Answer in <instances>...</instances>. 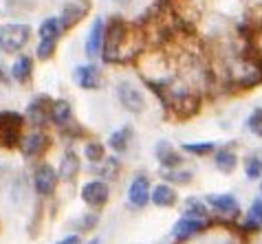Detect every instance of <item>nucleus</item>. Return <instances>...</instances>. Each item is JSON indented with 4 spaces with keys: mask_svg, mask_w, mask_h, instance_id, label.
<instances>
[{
    "mask_svg": "<svg viewBox=\"0 0 262 244\" xmlns=\"http://www.w3.org/2000/svg\"><path fill=\"white\" fill-rule=\"evenodd\" d=\"M57 244H82V242H79V235H67V238L60 240Z\"/></svg>",
    "mask_w": 262,
    "mask_h": 244,
    "instance_id": "nucleus-30",
    "label": "nucleus"
},
{
    "mask_svg": "<svg viewBox=\"0 0 262 244\" xmlns=\"http://www.w3.org/2000/svg\"><path fill=\"white\" fill-rule=\"evenodd\" d=\"M238 231L243 235H258L262 233V196L258 193L247 207V211L238 220Z\"/></svg>",
    "mask_w": 262,
    "mask_h": 244,
    "instance_id": "nucleus-5",
    "label": "nucleus"
},
{
    "mask_svg": "<svg viewBox=\"0 0 262 244\" xmlns=\"http://www.w3.org/2000/svg\"><path fill=\"white\" fill-rule=\"evenodd\" d=\"M51 99L40 95L38 99H33L31 104H29V110H27V117L31 121L33 126H42L47 119H51Z\"/></svg>",
    "mask_w": 262,
    "mask_h": 244,
    "instance_id": "nucleus-15",
    "label": "nucleus"
},
{
    "mask_svg": "<svg viewBox=\"0 0 262 244\" xmlns=\"http://www.w3.org/2000/svg\"><path fill=\"white\" fill-rule=\"evenodd\" d=\"M183 216L209 220V205H207V200L205 198H187L185 207H183Z\"/></svg>",
    "mask_w": 262,
    "mask_h": 244,
    "instance_id": "nucleus-21",
    "label": "nucleus"
},
{
    "mask_svg": "<svg viewBox=\"0 0 262 244\" xmlns=\"http://www.w3.org/2000/svg\"><path fill=\"white\" fill-rule=\"evenodd\" d=\"M104 40H106V29H104V20L101 18H95L93 25L89 29V35H86V44H84V51L86 55L91 57H97L104 48Z\"/></svg>",
    "mask_w": 262,
    "mask_h": 244,
    "instance_id": "nucleus-12",
    "label": "nucleus"
},
{
    "mask_svg": "<svg viewBox=\"0 0 262 244\" xmlns=\"http://www.w3.org/2000/svg\"><path fill=\"white\" fill-rule=\"evenodd\" d=\"M73 80L84 90H97L101 86V73L95 64H82L73 70Z\"/></svg>",
    "mask_w": 262,
    "mask_h": 244,
    "instance_id": "nucleus-11",
    "label": "nucleus"
},
{
    "mask_svg": "<svg viewBox=\"0 0 262 244\" xmlns=\"http://www.w3.org/2000/svg\"><path fill=\"white\" fill-rule=\"evenodd\" d=\"M7 174H9V165H3V163H0V185H3V181H5Z\"/></svg>",
    "mask_w": 262,
    "mask_h": 244,
    "instance_id": "nucleus-31",
    "label": "nucleus"
},
{
    "mask_svg": "<svg viewBox=\"0 0 262 244\" xmlns=\"http://www.w3.org/2000/svg\"><path fill=\"white\" fill-rule=\"evenodd\" d=\"M62 29H64L62 18H47L45 22L40 25V29H38L40 42H38V48H35V55H38L40 60H49V57L53 55Z\"/></svg>",
    "mask_w": 262,
    "mask_h": 244,
    "instance_id": "nucleus-4",
    "label": "nucleus"
},
{
    "mask_svg": "<svg viewBox=\"0 0 262 244\" xmlns=\"http://www.w3.org/2000/svg\"><path fill=\"white\" fill-rule=\"evenodd\" d=\"M84 154L91 163H101L104 161V145H101L99 141H91V143H86Z\"/></svg>",
    "mask_w": 262,
    "mask_h": 244,
    "instance_id": "nucleus-28",
    "label": "nucleus"
},
{
    "mask_svg": "<svg viewBox=\"0 0 262 244\" xmlns=\"http://www.w3.org/2000/svg\"><path fill=\"white\" fill-rule=\"evenodd\" d=\"M57 176L60 172H55L51 165H38L33 172V189L40 196H51L57 187Z\"/></svg>",
    "mask_w": 262,
    "mask_h": 244,
    "instance_id": "nucleus-10",
    "label": "nucleus"
},
{
    "mask_svg": "<svg viewBox=\"0 0 262 244\" xmlns=\"http://www.w3.org/2000/svg\"><path fill=\"white\" fill-rule=\"evenodd\" d=\"M150 200L157 207H161V209H167V207L177 205L179 193H177V189H174L170 183H161V185H157V187L152 189V198Z\"/></svg>",
    "mask_w": 262,
    "mask_h": 244,
    "instance_id": "nucleus-17",
    "label": "nucleus"
},
{
    "mask_svg": "<svg viewBox=\"0 0 262 244\" xmlns=\"http://www.w3.org/2000/svg\"><path fill=\"white\" fill-rule=\"evenodd\" d=\"M152 198V191H150V181L145 176H137L133 183H130V189H128V203L133 207H145Z\"/></svg>",
    "mask_w": 262,
    "mask_h": 244,
    "instance_id": "nucleus-14",
    "label": "nucleus"
},
{
    "mask_svg": "<svg viewBox=\"0 0 262 244\" xmlns=\"http://www.w3.org/2000/svg\"><path fill=\"white\" fill-rule=\"evenodd\" d=\"M245 130L249 132L253 139L262 141V106H256L245 119Z\"/></svg>",
    "mask_w": 262,
    "mask_h": 244,
    "instance_id": "nucleus-24",
    "label": "nucleus"
},
{
    "mask_svg": "<svg viewBox=\"0 0 262 244\" xmlns=\"http://www.w3.org/2000/svg\"><path fill=\"white\" fill-rule=\"evenodd\" d=\"M101 163H104V167L99 169L101 176H104V178H115V176H117V172H119V161L115 159V156H108V159H104Z\"/></svg>",
    "mask_w": 262,
    "mask_h": 244,
    "instance_id": "nucleus-29",
    "label": "nucleus"
},
{
    "mask_svg": "<svg viewBox=\"0 0 262 244\" xmlns=\"http://www.w3.org/2000/svg\"><path fill=\"white\" fill-rule=\"evenodd\" d=\"M20 128H23V117L18 112H3L0 114V141L7 148H13L20 143Z\"/></svg>",
    "mask_w": 262,
    "mask_h": 244,
    "instance_id": "nucleus-7",
    "label": "nucleus"
},
{
    "mask_svg": "<svg viewBox=\"0 0 262 244\" xmlns=\"http://www.w3.org/2000/svg\"><path fill=\"white\" fill-rule=\"evenodd\" d=\"M45 145H47V136L42 134L40 130L29 132L25 139L20 141V150H23V154L27 156V159H31V156H38Z\"/></svg>",
    "mask_w": 262,
    "mask_h": 244,
    "instance_id": "nucleus-18",
    "label": "nucleus"
},
{
    "mask_svg": "<svg viewBox=\"0 0 262 244\" xmlns=\"http://www.w3.org/2000/svg\"><path fill=\"white\" fill-rule=\"evenodd\" d=\"M165 178L167 183H177V185H190L192 183V172L187 169H167L165 172Z\"/></svg>",
    "mask_w": 262,
    "mask_h": 244,
    "instance_id": "nucleus-27",
    "label": "nucleus"
},
{
    "mask_svg": "<svg viewBox=\"0 0 262 244\" xmlns=\"http://www.w3.org/2000/svg\"><path fill=\"white\" fill-rule=\"evenodd\" d=\"M157 159L163 165L165 169H179L183 165V156L179 154V150H174L167 141H159L157 143Z\"/></svg>",
    "mask_w": 262,
    "mask_h": 244,
    "instance_id": "nucleus-16",
    "label": "nucleus"
},
{
    "mask_svg": "<svg viewBox=\"0 0 262 244\" xmlns=\"http://www.w3.org/2000/svg\"><path fill=\"white\" fill-rule=\"evenodd\" d=\"M89 244H99V240H93V242H89Z\"/></svg>",
    "mask_w": 262,
    "mask_h": 244,
    "instance_id": "nucleus-34",
    "label": "nucleus"
},
{
    "mask_svg": "<svg viewBox=\"0 0 262 244\" xmlns=\"http://www.w3.org/2000/svg\"><path fill=\"white\" fill-rule=\"evenodd\" d=\"M117 99H119V104L123 106V108H126L128 112H133V114H139L145 108L143 92L137 88L133 82H119V86H117Z\"/></svg>",
    "mask_w": 262,
    "mask_h": 244,
    "instance_id": "nucleus-6",
    "label": "nucleus"
},
{
    "mask_svg": "<svg viewBox=\"0 0 262 244\" xmlns=\"http://www.w3.org/2000/svg\"><path fill=\"white\" fill-rule=\"evenodd\" d=\"M240 161L243 159H240L236 145H218L216 152L212 154V163L221 174H234L238 169Z\"/></svg>",
    "mask_w": 262,
    "mask_h": 244,
    "instance_id": "nucleus-8",
    "label": "nucleus"
},
{
    "mask_svg": "<svg viewBox=\"0 0 262 244\" xmlns=\"http://www.w3.org/2000/svg\"><path fill=\"white\" fill-rule=\"evenodd\" d=\"M79 172V159L77 154L73 152V150H67L62 156V163H60V176L64 178V181H73V178L77 176Z\"/></svg>",
    "mask_w": 262,
    "mask_h": 244,
    "instance_id": "nucleus-22",
    "label": "nucleus"
},
{
    "mask_svg": "<svg viewBox=\"0 0 262 244\" xmlns=\"http://www.w3.org/2000/svg\"><path fill=\"white\" fill-rule=\"evenodd\" d=\"M11 75H13V80L16 82L25 84L29 77H31V57L20 55L18 60L13 62V66H11Z\"/></svg>",
    "mask_w": 262,
    "mask_h": 244,
    "instance_id": "nucleus-25",
    "label": "nucleus"
},
{
    "mask_svg": "<svg viewBox=\"0 0 262 244\" xmlns=\"http://www.w3.org/2000/svg\"><path fill=\"white\" fill-rule=\"evenodd\" d=\"M209 209H212L218 218L227 220V222H236L243 216V207H240L236 193L231 191H216V193H207L205 196Z\"/></svg>",
    "mask_w": 262,
    "mask_h": 244,
    "instance_id": "nucleus-3",
    "label": "nucleus"
},
{
    "mask_svg": "<svg viewBox=\"0 0 262 244\" xmlns=\"http://www.w3.org/2000/svg\"><path fill=\"white\" fill-rule=\"evenodd\" d=\"M133 126H123L119 128L117 132H113L111 136H108V148H113L115 152H126L128 145H130V141H133Z\"/></svg>",
    "mask_w": 262,
    "mask_h": 244,
    "instance_id": "nucleus-20",
    "label": "nucleus"
},
{
    "mask_svg": "<svg viewBox=\"0 0 262 244\" xmlns=\"http://www.w3.org/2000/svg\"><path fill=\"white\" fill-rule=\"evenodd\" d=\"M111 196V189L104 181H89L82 187V200L91 207H101Z\"/></svg>",
    "mask_w": 262,
    "mask_h": 244,
    "instance_id": "nucleus-13",
    "label": "nucleus"
},
{
    "mask_svg": "<svg viewBox=\"0 0 262 244\" xmlns=\"http://www.w3.org/2000/svg\"><path fill=\"white\" fill-rule=\"evenodd\" d=\"M115 3H119V5H126V7H130V5H135V0H115Z\"/></svg>",
    "mask_w": 262,
    "mask_h": 244,
    "instance_id": "nucleus-32",
    "label": "nucleus"
},
{
    "mask_svg": "<svg viewBox=\"0 0 262 244\" xmlns=\"http://www.w3.org/2000/svg\"><path fill=\"white\" fill-rule=\"evenodd\" d=\"M227 244H238V242H227Z\"/></svg>",
    "mask_w": 262,
    "mask_h": 244,
    "instance_id": "nucleus-35",
    "label": "nucleus"
},
{
    "mask_svg": "<svg viewBox=\"0 0 262 244\" xmlns=\"http://www.w3.org/2000/svg\"><path fill=\"white\" fill-rule=\"evenodd\" d=\"M216 143L214 141H196V143H183L181 145V150H183L185 154H192V156H199V159H203V156H212L216 152Z\"/></svg>",
    "mask_w": 262,
    "mask_h": 244,
    "instance_id": "nucleus-23",
    "label": "nucleus"
},
{
    "mask_svg": "<svg viewBox=\"0 0 262 244\" xmlns=\"http://www.w3.org/2000/svg\"><path fill=\"white\" fill-rule=\"evenodd\" d=\"M71 119H73L71 104L64 102V99H55V102L51 104V121H53L55 126L67 128V126H71Z\"/></svg>",
    "mask_w": 262,
    "mask_h": 244,
    "instance_id": "nucleus-19",
    "label": "nucleus"
},
{
    "mask_svg": "<svg viewBox=\"0 0 262 244\" xmlns=\"http://www.w3.org/2000/svg\"><path fill=\"white\" fill-rule=\"evenodd\" d=\"M209 227V220H203V218H179L177 222H174V227H172V238L174 240H190L194 238V235H199L203 233L205 229Z\"/></svg>",
    "mask_w": 262,
    "mask_h": 244,
    "instance_id": "nucleus-9",
    "label": "nucleus"
},
{
    "mask_svg": "<svg viewBox=\"0 0 262 244\" xmlns=\"http://www.w3.org/2000/svg\"><path fill=\"white\" fill-rule=\"evenodd\" d=\"M260 44H262V35H260Z\"/></svg>",
    "mask_w": 262,
    "mask_h": 244,
    "instance_id": "nucleus-36",
    "label": "nucleus"
},
{
    "mask_svg": "<svg viewBox=\"0 0 262 244\" xmlns=\"http://www.w3.org/2000/svg\"><path fill=\"white\" fill-rule=\"evenodd\" d=\"M84 13H86V7H77V3L67 5V7H64V11H62V16H60L64 29H69V27H73V25H77L79 20H82Z\"/></svg>",
    "mask_w": 262,
    "mask_h": 244,
    "instance_id": "nucleus-26",
    "label": "nucleus"
},
{
    "mask_svg": "<svg viewBox=\"0 0 262 244\" xmlns=\"http://www.w3.org/2000/svg\"><path fill=\"white\" fill-rule=\"evenodd\" d=\"M133 29H130L121 18H113V22L108 25L106 40H104V57L106 62H126L128 57L139 53L141 42Z\"/></svg>",
    "mask_w": 262,
    "mask_h": 244,
    "instance_id": "nucleus-1",
    "label": "nucleus"
},
{
    "mask_svg": "<svg viewBox=\"0 0 262 244\" xmlns=\"http://www.w3.org/2000/svg\"><path fill=\"white\" fill-rule=\"evenodd\" d=\"M258 193L262 196V178H260V183H258Z\"/></svg>",
    "mask_w": 262,
    "mask_h": 244,
    "instance_id": "nucleus-33",
    "label": "nucleus"
},
{
    "mask_svg": "<svg viewBox=\"0 0 262 244\" xmlns=\"http://www.w3.org/2000/svg\"><path fill=\"white\" fill-rule=\"evenodd\" d=\"M29 38H31V27L25 22L0 25V51H5V53L23 51Z\"/></svg>",
    "mask_w": 262,
    "mask_h": 244,
    "instance_id": "nucleus-2",
    "label": "nucleus"
}]
</instances>
